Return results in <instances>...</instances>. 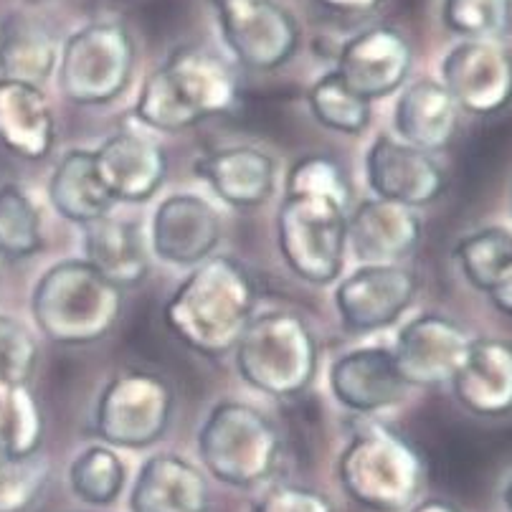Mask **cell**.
Listing matches in <instances>:
<instances>
[{
    "label": "cell",
    "instance_id": "obj_1",
    "mask_svg": "<svg viewBox=\"0 0 512 512\" xmlns=\"http://www.w3.org/2000/svg\"><path fill=\"white\" fill-rule=\"evenodd\" d=\"M259 300L254 277L234 256H211L193 267L165 305V325L206 358L234 353Z\"/></svg>",
    "mask_w": 512,
    "mask_h": 512
},
{
    "label": "cell",
    "instance_id": "obj_2",
    "mask_svg": "<svg viewBox=\"0 0 512 512\" xmlns=\"http://www.w3.org/2000/svg\"><path fill=\"white\" fill-rule=\"evenodd\" d=\"M236 99L239 77L224 56L203 46H180L145 79L135 117L155 132H183L231 112Z\"/></svg>",
    "mask_w": 512,
    "mask_h": 512
},
{
    "label": "cell",
    "instance_id": "obj_3",
    "mask_svg": "<svg viewBox=\"0 0 512 512\" xmlns=\"http://www.w3.org/2000/svg\"><path fill=\"white\" fill-rule=\"evenodd\" d=\"M125 295L87 259H64L46 269L31 295L33 320L59 345H89L117 325Z\"/></svg>",
    "mask_w": 512,
    "mask_h": 512
},
{
    "label": "cell",
    "instance_id": "obj_4",
    "mask_svg": "<svg viewBox=\"0 0 512 512\" xmlns=\"http://www.w3.org/2000/svg\"><path fill=\"white\" fill-rule=\"evenodd\" d=\"M345 495L371 512H409L426 485L419 449L388 426H363L338 457Z\"/></svg>",
    "mask_w": 512,
    "mask_h": 512
},
{
    "label": "cell",
    "instance_id": "obj_5",
    "mask_svg": "<svg viewBox=\"0 0 512 512\" xmlns=\"http://www.w3.org/2000/svg\"><path fill=\"white\" fill-rule=\"evenodd\" d=\"M234 360L241 381L254 391L272 398H297L315 381L320 348L302 317L262 312L246 325Z\"/></svg>",
    "mask_w": 512,
    "mask_h": 512
},
{
    "label": "cell",
    "instance_id": "obj_6",
    "mask_svg": "<svg viewBox=\"0 0 512 512\" xmlns=\"http://www.w3.org/2000/svg\"><path fill=\"white\" fill-rule=\"evenodd\" d=\"M198 457L218 482L249 490L274 474L282 457V436L256 406L221 401L198 431Z\"/></svg>",
    "mask_w": 512,
    "mask_h": 512
},
{
    "label": "cell",
    "instance_id": "obj_7",
    "mask_svg": "<svg viewBox=\"0 0 512 512\" xmlns=\"http://www.w3.org/2000/svg\"><path fill=\"white\" fill-rule=\"evenodd\" d=\"M348 208L317 196H284L277 211V246L289 272L302 282H338L345 267Z\"/></svg>",
    "mask_w": 512,
    "mask_h": 512
},
{
    "label": "cell",
    "instance_id": "obj_8",
    "mask_svg": "<svg viewBox=\"0 0 512 512\" xmlns=\"http://www.w3.org/2000/svg\"><path fill=\"white\" fill-rule=\"evenodd\" d=\"M135 69V41L120 23L99 21L79 28L59 54V89L82 107L115 102Z\"/></svg>",
    "mask_w": 512,
    "mask_h": 512
},
{
    "label": "cell",
    "instance_id": "obj_9",
    "mask_svg": "<svg viewBox=\"0 0 512 512\" xmlns=\"http://www.w3.org/2000/svg\"><path fill=\"white\" fill-rule=\"evenodd\" d=\"M173 406V388L155 373H117L99 391L94 434L112 449H148L168 431Z\"/></svg>",
    "mask_w": 512,
    "mask_h": 512
},
{
    "label": "cell",
    "instance_id": "obj_10",
    "mask_svg": "<svg viewBox=\"0 0 512 512\" xmlns=\"http://www.w3.org/2000/svg\"><path fill=\"white\" fill-rule=\"evenodd\" d=\"M226 46L241 66L274 71L300 46L295 16L277 0H213Z\"/></svg>",
    "mask_w": 512,
    "mask_h": 512
},
{
    "label": "cell",
    "instance_id": "obj_11",
    "mask_svg": "<svg viewBox=\"0 0 512 512\" xmlns=\"http://www.w3.org/2000/svg\"><path fill=\"white\" fill-rule=\"evenodd\" d=\"M419 279L401 264H363L335 289V310L350 333H376L414 305Z\"/></svg>",
    "mask_w": 512,
    "mask_h": 512
},
{
    "label": "cell",
    "instance_id": "obj_12",
    "mask_svg": "<svg viewBox=\"0 0 512 512\" xmlns=\"http://www.w3.org/2000/svg\"><path fill=\"white\" fill-rule=\"evenodd\" d=\"M472 335L457 320L426 312L406 322L393 345V360L406 386H444L462 368Z\"/></svg>",
    "mask_w": 512,
    "mask_h": 512
},
{
    "label": "cell",
    "instance_id": "obj_13",
    "mask_svg": "<svg viewBox=\"0 0 512 512\" xmlns=\"http://www.w3.org/2000/svg\"><path fill=\"white\" fill-rule=\"evenodd\" d=\"M442 84L469 115H497L512 102V54L492 41H459L442 61Z\"/></svg>",
    "mask_w": 512,
    "mask_h": 512
},
{
    "label": "cell",
    "instance_id": "obj_14",
    "mask_svg": "<svg viewBox=\"0 0 512 512\" xmlns=\"http://www.w3.org/2000/svg\"><path fill=\"white\" fill-rule=\"evenodd\" d=\"M365 178L376 198L406 208L434 203L447 188V173L434 155L404 140L378 135L365 155Z\"/></svg>",
    "mask_w": 512,
    "mask_h": 512
},
{
    "label": "cell",
    "instance_id": "obj_15",
    "mask_svg": "<svg viewBox=\"0 0 512 512\" xmlns=\"http://www.w3.org/2000/svg\"><path fill=\"white\" fill-rule=\"evenodd\" d=\"M411 61L409 41L396 28L376 26L345 41L335 71L355 94L376 102L404 87Z\"/></svg>",
    "mask_w": 512,
    "mask_h": 512
},
{
    "label": "cell",
    "instance_id": "obj_16",
    "mask_svg": "<svg viewBox=\"0 0 512 512\" xmlns=\"http://www.w3.org/2000/svg\"><path fill=\"white\" fill-rule=\"evenodd\" d=\"M221 241V216L201 196L178 193L155 208L150 246L160 262L173 267H198L211 259Z\"/></svg>",
    "mask_w": 512,
    "mask_h": 512
},
{
    "label": "cell",
    "instance_id": "obj_17",
    "mask_svg": "<svg viewBox=\"0 0 512 512\" xmlns=\"http://www.w3.org/2000/svg\"><path fill=\"white\" fill-rule=\"evenodd\" d=\"M92 155L99 180L115 203L150 201L168 175L165 150L140 132H117L92 150Z\"/></svg>",
    "mask_w": 512,
    "mask_h": 512
},
{
    "label": "cell",
    "instance_id": "obj_18",
    "mask_svg": "<svg viewBox=\"0 0 512 512\" xmlns=\"http://www.w3.org/2000/svg\"><path fill=\"white\" fill-rule=\"evenodd\" d=\"M327 383L335 401L355 414H376L401 404L406 396V383L396 368V360L388 348L368 345L355 348L333 360Z\"/></svg>",
    "mask_w": 512,
    "mask_h": 512
},
{
    "label": "cell",
    "instance_id": "obj_19",
    "mask_svg": "<svg viewBox=\"0 0 512 512\" xmlns=\"http://www.w3.org/2000/svg\"><path fill=\"white\" fill-rule=\"evenodd\" d=\"M421 218L414 208L383 198H368L348 213V249L360 264H398L416 251L421 241Z\"/></svg>",
    "mask_w": 512,
    "mask_h": 512
},
{
    "label": "cell",
    "instance_id": "obj_20",
    "mask_svg": "<svg viewBox=\"0 0 512 512\" xmlns=\"http://www.w3.org/2000/svg\"><path fill=\"white\" fill-rule=\"evenodd\" d=\"M459 404L474 416L500 419L512 414V343L472 338L462 368L452 378Z\"/></svg>",
    "mask_w": 512,
    "mask_h": 512
},
{
    "label": "cell",
    "instance_id": "obj_21",
    "mask_svg": "<svg viewBox=\"0 0 512 512\" xmlns=\"http://www.w3.org/2000/svg\"><path fill=\"white\" fill-rule=\"evenodd\" d=\"M132 512H208L211 490L201 469L178 454H155L142 464L130 495Z\"/></svg>",
    "mask_w": 512,
    "mask_h": 512
},
{
    "label": "cell",
    "instance_id": "obj_22",
    "mask_svg": "<svg viewBox=\"0 0 512 512\" xmlns=\"http://www.w3.org/2000/svg\"><path fill=\"white\" fill-rule=\"evenodd\" d=\"M196 175L224 203L256 208L269 201L277 183V165L256 148H224L196 160Z\"/></svg>",
    "mask_w": 512,
    "mask_h": 512
},
{
    "label": "cell",
    "instance_id": "obj_23",
    "mask_svg": "<svg viewBox=\"0 0 512 512\" xmlns=\"http://www.w3.org/2000/svg\"><path fill=\"white\" fill-rule=\"evenodd\" d=\"M462 109L442 82L419 79L401 92L393 112L398 137L424 153L444 150L454 140Z\"/></svg>",
    "mask_w": 512,
    "mask_h": 512
},
{
    "label": "cell",
    "instance_id": "obj_24",
    "mask_svg": "<svg viewBox=\"0 0 512 512\" xmlns=\"http://www.w3.org/2000/svg\"><path fill=\"white\" fill-rule=\"evenodd\" d=\"M54 137V112L44 89L0 79V145L23 160H44Z\"/></svg>",
    "mask_w": 512,
    "mask_h": 512
},
{
    "label": "cell",
    "instance_id": "obj_25",
    "mask_svg": "<svg viewBox=\"0 0 512 512\" xmlns=\"http://www.w3.org/2000/svg\"><path fill=\"white\" fill-rule=\"evenodd\" d=\"M84 259L120 289L135 287L148 274L142 229L135 221L104 216L82 226Z\"/></svg>",
    "mask_w": 512,
    "mask_h": 512
},
{
    "label": "cell",
    "instance_id": "obj_26",
    "mask_svg": "<svg viewBox=\"0 0 512 512\" xmlns=\"http://www.w3.org/2000/svg\"><path fill=\"white\" fill-rule=\"evenodd\" d=\"M59 64L54 33L26 13L0 21V79L41 87Z\"/></svg>",
    "mask_w": 512,
    "mask_h": 512
},
{
    "label": "cell",
    "instance_id": "obj_27",
    "mask_svg": "<svg viewBox=\"0 0 512 512\" xmlns=\"http://www.w3.org/2000/svg\"><path fill=\"white\" fill-rule=\"evenodd\" d=\"M49 201L61 218L87 226L117 206L94 168L92 150H69L49 180Z\"/></svg>",
    "mask_w": 512,
    "mask_h": 512
},
{
    "label": "cell",
    "instance_id": "obj_28",
    "mask_svg": "<svg viewBox=\"0 0 512 512\" xmlns=\"http://www.w3.org/2000/svg\"><path fill=\"white\" fill-rule=\"evenodd\" d=\"M454 259L464 279L487 295L512 269V231L505 226L472 231L454 246Z\"/></svg>",
    "mask_w": 512,
    "mask_h": 512
},
{
    "label": "cell",
    "instance_id": "obj_29",
    "mask_svg": "<svg viewBox=\"0 0 512 512\" xmlns=\"http://www.w3.org/2000/svg\"><path fill=\"white\" fill-rule=\"evenodd\" d=\"M127 482V467L107 444H94L79 452L69 467V487L84 505L104 507L117 502Z\"/></svg>",
    "mask_w": 512,
    "mask_h": 512
},
{
    "label": "cell",
    "instance_id": "obj_30",
    "mask_svg": "<svg viewBox=\"0 0 512 512\" xmlns=\"http://www.w3.org/2000/svg\"><path fill=\"white\" fill-rule=\"evenodd\" d=\"M310 112L322 127L343 135H363L371 125V102L355 94L338 71H327L307 92Z\"/></svg>",
    "mask_w": 512,
    "mask_h": 512
},
{
    "label": "cell",
    "instance_id": "obj_31",
    "mask_svg": "<svg viewBox=\"0 0 512 512\" xmlns=\"http://www.w3.org/2000/svg\"><path fill=\"white\" fill-rule=\"evenodd\" d=\"M44 442V414L31 388L0 391V457L23 459L39 454Z\"/></svg>",
    "mask_w": 512,
    "mask_h": 512
},
{
    "label": "cell",
    "instance_id": "obj_32",
    "mask_svg": "<svg viewBox=\"0 0 512 512\" xmlns=\"http://www.w3.org/2000/svg\"><path fill=\"white\" fill-rule=\"evenodd\" d=\"M44 246L41 213L16 186L0 188V256L8 262L28 259Z\"/></svg>",
    "mask_w": 512,
    "mask_h": 512
},
{
    "label": "cell",
    "instance_id": "obj_33",
    "mask_svg": "<svg viewBox=\"0 0 512 512\" xmlns=\"http://www.w3.org/2000/svg\"><path fill=\"white\" fill-rule=\"evenodd\" d=\"M442 18L462 41L502 44L512 36V0H444Z\"/></svg>",
    "mask_w": 512,
    "mask_h": 512
},
{
    "label": "cell",
    "instance_id": "obj_34",
    "mask_svg": "<svg viewBox=\"0 0 512 512\" xmlns=\"http://www.w3.org/2000/svg\"><path fill=\"white\" fill-rule=\"evenodd\" d=\"M284 196H317L348 208L353 188L338 160L327 155H307L297 160L287 173Z\"/></svg>",
    "mask_w": 512,
    "mask_h": 512
},
{
    "label": "cell",
    "instance_id": "obj_35",
    "mask_svg": "<svg viewBox=\"0 0 512 512\" xmlns=\"http://www.w3.org/2000/svg\"><path fill=\"white\" fill-rule=\"evenodd\" d=\"M49 482V462L41 454L0 457V512H26Z\"/></svg>",
    "mask_w": 512,
    "mask_h": 512
},
{
    "label": "cell",
    "instance_id": "obj_36",
    "mask_svg": "<svg viewBox=\"0 0 512 512\" xmlns=\"http://www.w3.org/2000/svg\"><path fill=\"white\" fill-rule=\"evenodd\" d=\"M39 363V343L23 322L0 317V391L28 386Z\"/></svg>",
    "mask_w": 512,
    "mask_h": 512
},
{
    "label": "cell",
    "instance_id": "obj_37",
    "mask_svg": "<svg viewBox=\"0 0 512 512\" xmlns=\"http://www.w3.org/2000/svg\"><path fill=\"white\" fill-rule=\"evenodd\" d=\"M254 512H335V505L310 487L279 485L256 502Z\"/></svg>",
    "mask_w": 512,
    "mask_h": 512
},
{
    "label": "cell",
    "instance_id": "obj_38",
    "mask_svg": "<svg viewBox=\"0 0 512 512\" xmlns=\"http://www.w3.org/2000/svg\"><path fill=\"white\" fill-rule=\"evenodd\" d=\"M487 297H490V302L502 312V315L512 317V269L490 289V292H487Z\"/></svg>",
    "mask_w": 512,
    "mask_h": 512
},
{
    "label": "cell",
    "instance_id": "obj_39",
    "mask_svg": "<svg viewBox=\"0 0 512 512\" xmlns=\"http://www.w3.org/2000/svg\"><path fill=\"white\" fill-rule=\"evenodd\" d=\"M320 3L325 8H330V11L360 13V11H371V8H376L378 3H383V0H320Z\"/></svg>",
    "mask_w": 512,
    "mask_h": 512
},
{
    "label": "cell",
    "instance_id": "obj_40",
    "mask_svg": "<svg viewBox=\"0 0 512 512\" xmlns=\"http://www.w3.org/2000/svg\"><path fill=\"white\" fill-rule=\"evenodd\" d=\"M409 512H462L457 505L447 500H439V497H431V500H421L411 507Z\"/></svg>",
    "mask_w": 512,
    "mask_h": 512
},
{
    "label": "cell",
    "instance_id": "obj_41",
    "mask_svg": "<svg viewBox=\"0 0 512 512\" xmlns=\"http://www.w3.org/2000/svg\"><path fill=\"white\" fill-rule=\"evenodd\" d=\"M502 500H505V507H507V512H512V480L507 482V487H505V495H502Z\"/></svg>",
    "mask_w": 512,
    "mask_h": 512
}]
</instances>
